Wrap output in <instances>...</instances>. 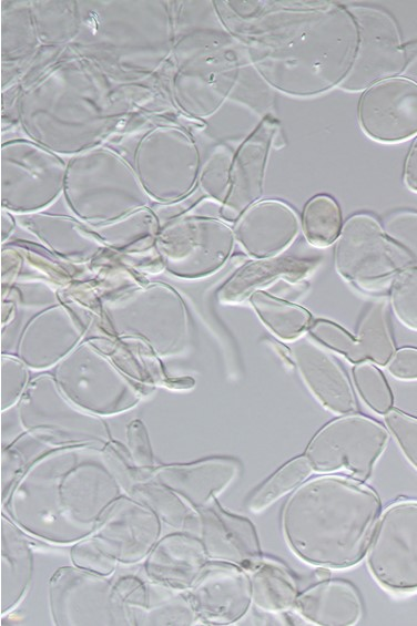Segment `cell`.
I'll return each mask as SVG.
<instances>
[{
    "instance_id": "6da1fadb",
    "label": "cell",
    "mask_w": 417,
    "mask_h": 626,
    "mask_svg": "<svg viewBox=\"0 0 417 626\" xmlns=\"http://www.w3.org/2000/svg\"><path fill=\"white\" fill-rule=\"evenodd\" d=\"M260 6L252 21L250 49L267 84L296 98L339 88L354 64L359 41L348 8L325 1Z\"/></svg>"
},
{
    "instance_id": "7a4b0ae2",
    "label": "cell",
    "mask_w": 417,
    "mask_h": 626,
    "mask_svg": "<svg viewBox=\"0 0 417 626\" xmlns=\"http://www.w3.org/2000/svg\"><path fill=\"white\" fill-rule=\"evenodd\" d=\"M382 511L378 494L362 481L319 475L305 480L285 500L282 532L303 562L349 568L366 556Z\"/></svg>"
},
{
    "instance_id": "3957f363",
    "label": "cell",
    "mask_w": 417,
    "mask_h": 626,
    "mask_svg": "<svg viewBox=\"0 0 417 626\" xmlns=\"http://www.w3.org/2000/svg\"><path fill=\"white\" fill-rule=\"evenodd\" d=\"M334 265L342 278L366 293L385 289L400 271L413 267L383 225L365 213L344 223L335 244Z\"/></svg>"
},
{
    "instance_id": "277c9868",
    "label": "cell",
    "mask_w": 417,
    "mask_h": 626,
    "mask_svg": "<svg viewBox=\"0 0 417 626\" xmlns=\"http://www.w3.org/2000/svg\"><path fill=\"white\" fill-rule=\"evenodd\" d=\"M18 410L23 428L48 445L105 447L110 442L105 423L72 403L53 377L42 376L33 380L27 387Z\"/></svg>"
},
{
    "instance_id": "5b68a950",
    "label": "cell",
    "mask_w": 417,
    "mask_h": 626,
    "mask_svg": "<svg viewBox=\"0 0 417 626\" xmlns=\"http://www.w3.org/2000/svg\"><path fill=\"white\" fill-rule=\"evenodd\" d=\"M389 441L387 429L363 414H343L309 440L304 456L319 473L345 472L365 482Z\"/></svg>"
},
{
    "instance_id": "8992f818",
    "label": "cell",
    "mask_w": 417,
    "mask_h": 626,
    "mask_svg": "<svg viewBox=\"0 0 417 626\" xmlns=\"http://www.w3.org/2000/svg\"><path fill=\"white\" fill-rule=\"evenodd\" d=\"M53 378L72 403L92 414L123 412L140 400L138 387L88 345L65 356Z\"/></svg>"
},
{
    "instance_id": "52a82bcc",
    "label": "cell",
    "mask_w": 417,
    "mask_h": 626,
    "mask_svg": "<svg viewBox=\"0 0 417 626\" xmlns=\"http://www.w3.org/2000/svg\"><path fill=\"white\" fill-rule=\"evenodd\" d=\"M367 567L385 589L417 591V501L399 500L380 513L367 554Z\"/></svg>"
},
{
    "instance_id": "ba28073f",
    "label": "cell",
    "mask_w": 417,
    "mask_h": 626,
    "mask_svg": "<svg viewBox=\"0 0 417 626\" xmlns=\"http://www.w3.org/2000/svg\"><path fill=\"white\" fill-rule=\"evenodd\" d=\"M109 319L120 335L138 336L159 355L183 348L189 321L180 296L164 286H151L106 307Z\"/></svg>"
},
{
    "instance_id": "9c48e42d",
    "label": "cell",
    "mask_w": 417,
    "mask_h": 626,
    "mask_svg": "<svg viewBox=\"0 0 417 626\" xmlns=\"http://www.w3.org/2000/svg\"><path fill=\"white\" fill-rule=\"evenodd\" d=\"M50 608L55 625H133L114 585L81 568L63 567L52 576Z\"/></svg>"
},
{
    "instance_id": "30bf717a",
    "label": "cell",
    "mask_w": 417,
    "mask_h": 626,
    "mask_svg": "<svg viewBox=\"0 0 417 626\" xmlns=\"http://www.w3.org/2000/svg\"><path fill=\"white\" fill-rule=\"evenodd\" d=\"M359 33L354 64L338 89L364 92L386 79L399 76L408 63L395 20L385 11L366 6H350Z\"/></svg>"
},
{
    "instance_id": "8fae6325",
    "label": "cell",
    "mask_w": 417,
    "mask_h": 626,
    "mask_svg": "<svg viewBox=\"0 0 417 626\" xmlns=\"http://www.w3.org/2000/svg\"><path fill=\"white\" fill-rule=\"evenodd\" d=\"M358 123L372 140L397 144L417 135V82L395 76L365 90L357 106Z\"/></svg>"
},
{
    "instance_id": "7c38bea8",
    "label": "cell",
    "mask_w": 417,
    "mask_h": 626,
    "mask_svg": "<svg viewBox=\"0 0 417 626\" xmlns=\"http://www.w3.org/2000/svg\"><path fill=\"white\" fill-rule=\"evenodd\" d=\"M186 594L197 619L208 625L234 624L253 603L246 569L218 561L206 564Z\"/></svg>"
},
{
    "instance_id": "4fadbf2b",
    "label": "cell",
    "mask_w": 417,
    "mask_h": 626,
    "mask_svg": "<svg viewBox=\"0 0 417 626\" xmlns=\"http://www.w3.org/2000/svg\"><path fill=\"white\" fill-rule=\"evenodd\" d=\"M160 534V517L150 507L120 496L92 535L118 562L129 564L148 556Z\"/></svg>"
},
{
    "instance_id": "5bb4252c",
    "label": "cell",
    "mask_w": 417,
    "mask_h": 626,
    "mask_svg": "<svg viewBox=\"0 0 417 626\" xmlns=\"http://www.w3.org/2000/svg\"><path fill=\"white\" fill-rule=\"evenodd\" d=\"M197 515L200 538L211 560L246 571L263 560L257 531L248 519L224 510L216 499Z\"/></svg>"
},
{
    "instance_id": "9a60e30c",
    "label": "cell",
    "mask_w": 417,
    "mask_h": 626,
    "mask_svg": "<svg viewBox=\"0 0 417 626\" xmlns=\"http://www.w3.org/2000/svg\"><path fill=\"white\" fill-rule=\"evenodd\" d=\"M289 357L309 392L325 409L340 415L357 412V399L348 376L322 346L299 338L289 348Z\"/></svg>"
},
{
    "instance_id": "2e32d148",
    "label": "cell",
    "mask_w": 417,
    "mask_h": 626,
    "mask_svg": "<svg viewBox=\"0 0 417 626\" xmlns=\"http://www.w3.org/2000/svg\"><path fill=\"white\" fill-rule=\"evenodd\" d=\"M184 225L179 252L164 258L167 270L187 279L206 277L217 271L233 250L232 229L212 218H192Z\"/></svg>"
},
{
    "instance_id": "e0dca14e",
    "label": "cell",
    "mask_w": 417,
    "mask_h": 626,
    "mask_svg": "<svg viewBox=\"0 0 417 626\" xmlns=\"http://www.w3.org/2000/svg\"><path fill=\"white\" fill-rule=\"evenodd\" d=\"M301 230L296 212L278 199H265L248 207L235 225L244 250L257 259L276 257L287 249Z\"/></svg>"
},
{
    "instance_id": "ac0fdd59",
    "label": "cell",
    "mask_w": 417,
    "mask_h": 626,
    "mask_svg": "<svg viewBox=\"0 0 417 626\" xmlns=\"http://www.w3.org/2000/svg\"><path fill=\"white\" fill-rule=\"evenodd\" d=\"M278 129L277 121L267 115L242 145L231 175V187L223 215L240 217L260 201L264 193L266 166Z\"/></svg>"
},
{
    "instance_id": "d6986e66",
    "label": "cell",
    "mask_w": 417,
    "mask_h": 626,
    "mask_svg": "<svg viewBox=\"0 0 417 626\" xmlns=\"http://www.w3.org/2000/svg\"><path fill=\"white\" fill-rule=\"evenodd\" d=\"M241 462L231 456H211L193 463L155 469L159 482L200 510L222 493L240 474Z\"/></svg>"
},
{
    "instance_id": "ffe728a7",
    "label": "cell",
    "mask_w": 417,
    "mask_h": 626,
    "mask_svg": "<svg viewBox=\"0 0 417 626\" xmlns=\"http://www.w3.org/2000/svg\"><path fill=\"white\" fill-rule=\"evenodd\" d=\"M81 331L61 306L35 316L26 327L18 347V359L32 368L59 363L79 342Z\"/></svg>"
},
{
    "instance_id": "44dd1931",
    "label": "cell",
    "mask_w": 417,
    "mask_h": 626,
    "mask_svg": "<svg viewBox=\"0 0 417 626\" xmlns=\"http://www.w3.org/2000/svg\"><path fill=\"white\" fill-rule=\"evenodd\" d=\"M200 537L187 533L167 534L149 553L148 577L176 591H187L210 562Z\"/></svg>"
},
{
    "instance_id": "7402d4cb",
    "label": "cell",
    "mask_w": 417,
    "mask_h": 626,
    "mask_svg": "<svg viewBox=\"0 0 417 626\" xmlns=\"http://www.w3.org/2000/svg\"><path fill=\"white\" fill-rule=\"evenodd\" d=\"M295 610L307 622L321 626H352L363 615L356 587L340 578H324L298 594Z\"/></svg>"
},
{
    "instance_id": "603a6c76",
    "label": "cell",
    "mask_w": 417,
    "mask_h": 626,
    "mask_svg": "<svg viewBox=\"0 0 417 626\" xmlns=\"http://www.w3.org/2000/svg\"><path fill=\"white\" fill-rule=\"evenodd\" d=\"M314 261L293 257H271L247 263L240 268L218 291L222 302H240L260 290L261 287L278 279L295 281L306 276Z\"/></svg>"
},
{
    "instance_id": "cb8c5ba5",
    "label": "cell",
    "mask_w": 417,
    "mask_h": 626,
    "mask_svg": "<svg viewBox=\"0 0 417 626\" xmlns=\"http://www.w3.org/2000/svg\"><path fill=\"white\" fill-rule=\"evenodd\" d=\"M2 613L11 609L22 598L32 574V554L27 538L2 516Z\"/></svg>"
},
{
    "instance_id": "d4e9b609",
    "label": "cell",
    "mask_w": 417,
    "mask_h": 626,
    "mask_svg": "<svg viewBox=\"0 0 417 626\" xmlns=\"http://www.w3.org/2000/svg\"><path fill=\"white\" fill-rule=\"evenodd\" d=\"M252 602L268 613L286 612L295 606L298 589L292 574L273 561H261L250 574Z\"/></svg>"
},
{
    "instance_id": "484cf974",
    "label": "cell",
    "mask_w": 417,
    "mask_h": 626,
    "mask_svg": "<svg viewBox=\"0 0 417 626\" xmlns=\"http://www.w3.org/2000/svg\"><path fill=\"white\" fill-rule=\"evenodd\" d=\"M250 302L263 324L284 341L299 339L313 321L311 312L304 307L263 290L253 293Z\"/></svg>"
},
{
    "instance_id": "4316f807",
    "label": "cell",
    "mask_w": 417,
    "mask_h": 626,
    "mask_svg": "<svg viewBox=\"0 0 417 626\" xmlns=\"http://www.w3.org/2000/svg\"><path fill=\"white\" fill-rule=\"evenodd\" d=\"M365 360L386 366L395 353V342L385 299L375 300L365 310L356 332Z\"/></svg>"
},
{
    "instance_id": "83f0119b",
    "label": "cell",
    "mask_w": 417,
    "mask_h": 626,
    "mask_svg": "<svg viewBox=\"0 0 417 626\" xmlns=\"http://www.w3.org/2000/svg\"><path fill=\"white\" fill-rule=\"evenodd\" d=\"M131 493L172 527L183 530L197 526V511L160 482L136 483Z\"/></svg>"
},
{
    "instance_id": "f1b7e54d",
    "label": "cell",
    "mask_w": 417,
    "mask_h": 626,
    "mask_svg": "<svg viewBox=\"0 0 417 626\" xmlns=\"http://www.w3.org/2000/svg\"><path fill=\"white\" fill-rule=\"evenodd\" d=\"M342 227V212L332 196L318 194L306 203L302 228L311 245L321 248L329 246L338 238Z\"/></svg>"
},
{
    "instance_id": "f546056e",
    "label": "cell",
    "mask_w": 417,
    "mask_h": 626,
    "mask_svg": "<svg viewBox=\"0 0 417 626\" xmlns=\"http://www.w3.org/2000/svg\"><path fill=\"white\" fill-rule=\"evenodd\" d=\"M311 472L312 468L304 454L291 459L253 491L247 499L248 510L254 513L265 510L295 490Z\"/></svg>"
},
{
    "instance_id": "4dcf8cb0",
    "label": "cell",
    "mask_w": 417,
    "mask_h": 626,
    "mask_svg": "<svg viewBox=\"0 0 417 626\" xmlns=\"http://www.w3.org/2000/svg\"><path fill=\"white\" fill-rule=\"evenodd\" d=\"M353 380L360 399L378 414L393 408V392L383 372L375 363L364 360L355 363Z\"/></svg>"
},
{
    "instance_id": "1f68e13d",
    "label": "cell",
    "mask_w": 417,
    "mask_h": 626,
    "mask_svg": "<svg viewBox=\"0 0 417 626\" xmlns=\"http://www.w3.org/2000/svg\"><path fill=\"white\" fill-rule=\"evenodd\" d=\"M390 306L397 320L417 332V267L400 271L391 283Z\"/></svg>"
},
{
    "instance_id": "d6a6232c",
    "label": "cell",
    "mask_w": 417,
    "mask_h": 626,
    "mask_svg": "<svg viewBox=\"0 0 417 626\" xmlns=\"http://www.w3.org/2000/svg\"><path fill=\"white\" fill-rule=\"evenodd\" d=\"M308 333L317 343L342 355L350 362L365 360L356 337L332 320H313Z\"/></svg>"
},
{
    "instance_id": "836d02e7",
    "label": "cell",
    "mask_w": 417,
    "mask_h": 626,
    "mask_svg": "<svg viewBox=\"0 0 417 626\" xmlns=\"http://www.w3.org/2000/svg\"><path fill=\"white\" fill-rule=\"evenodd\" d=\"M382 225L387 236L408 255L411 266L417 267V212H391Z\"/></svg>"
},
{
    "instance_id": "e575fe53",
    "label": "cell",
    "mask_w": 417,
    "mask_h": 626,
    "mask_svg": "<svg viewBox=\"0 0 417 626\" xmlns=\"http://www.w3.org/2000/svg\"><path fill=\"white\" fill-rule=\"evenodd\" d=\"M70 556L78 568L101 576L111 575L118 564V560L93 535L74 544Z\"/></svg>"
},
{
    "instance_id": "d590c367",
    "label": "cell",
    "mask_w": 417,
    "mask_h": 626,
    "mask_svg": "<svg viewBox=\"0 0 417 626\" xmlns=\"http://www.w3.org/2000/svg\"><path fill=\"white\" fill-rule=\"evenodd\" d=\"M385 423L405 458L417 470V418L391 408L385 414Z\"/></svg>"
},
{
    "instance_id": "8d00e7d4",
    "label": "cell",
    "mask_w": 417,
    "mask_h": 626,
    "mask_svg": "<svg viewBox=\"0 0 417 626\" xmlns=\"http://www.w3.org/2000/svg\"><path fill=\"white\" fill-rule=\"evenodd\" d=\"M20 359L2 357L1 359V410L16 404L23 396L29 379V373Z\"/></svg>"
},
{
    "instance_id": "74e56055",
    "label": "cell",
    "mask_w": 417,
    "mask_h": 626,
    "mask_svg": "<svg viewBox=\"0 0 417 626\" xmlns=\"http://www.w3.org/2000/svg\"><path fill=\"white\" fill-rule=\"evenodd\" d=\"M128 450L143 479L155 472L151 443L145 427L139 419L128 427Z\"/></svg>"
},
{
    "instance_id": "f35d334b",
    "label": "cell",
    "mask_w": 417,
    "mask_h": 626,
    "mask_svg": "<svg viewBox=\"0 0 417 626\" xmlns=\"http://www.w3.org/2000/svg\"><path fill=\"white\" fill-rule=\"evenodd\" d=\"M387 369L398 380H417V348L398 349L387 363Z\"/></svg>"
},
{
    "instance_id": "ab89813d",
    "label": "cell",
    "mask_w": 417,
    "mask_h": 626,
    "mask_svg": "<svg viewBox=\"0 0 417 626\" xmlns=\"http://www.w3.org/2000/svg\"><path fill=\"white\" fill-rule=\"evenodd\" d=\"M403 177L406 187L417 193V136L413 141L406 155Z\"/></svg>"
},
{
    "instance_id": "60d3db41",
    "label": "cell",
    "mask_w": 417,
    "mask_h": 626,
    "mask_svg": "<svg viewBox=\"0 0 417 626\" xmlns=\"http://www.w3.org/2000/svg\"><path fill=\"white\" fill-rule=\"evenodd\" d=\"M404 52L409 66L417 59V40L404 43Z\"/></svg>"
},
{
    "instance_id": "b9f144b4",
    "label": "cell",
    "mask_w": 417,
    "mask_h": 626,
    "mask_svg": "<svg viewBox=\"0 0 417 626\" xmlns=\"http://www.w3.org/2000/svg\"><path fill=\"white\" fill-rule=\"evenodd\" d=\"M316 576H317L318 579H324V578L329 577V572L327 571V568L319 567L316 571Z\"/></svg>"
}]
</instances>
